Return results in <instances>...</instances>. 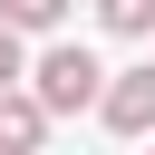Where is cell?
Returning <instances> with one entry per match:
<instances>
[{"label":"cell","mask_w":155,"mask_h":155,"mask_svg":"<svg viewBox=\"0 0 155 155\" xmlns=\"http://www.w3.org/2000/svg\"><path fill=\"white\" fill-rule=\"evenodd\" d=\"M97 87H107V68H97L78 39H58V48L29 68V97H39L48 116H78V107H97Z\"/></svg>","instance_id":"6da1fadb"},{"label":"cell","mask_w":155,"mask_h":155,"mask_svg":"<svg viewBox=\"0 0 155 155\" xmlns=\"http://www.w3.org/2000/svg\"><path fill=\"white\" fill-rule=\"evenodd\" d=\"M39 136H48V107L29 87H0V155H39Z\"/></svg>","instance_id":"3957f363"},{"label":"cell","mask_w":155,"mask_h":155,"mask_svg":"<svg viewBox=\"0 0 155 155\" xmlns=\"http://www.w3.org/2000/svg\"><path fill=\"white\" fill-rule=\"evenodd\" d=\"M19 78H29V58H19V29L0 19V87H19Z\"/></svg>","instance_id":"8992f818"},{"label":"cell","mask_w":155,"mask_h":155,"mask_svg":"<svg viewBox=\"0 0 155 155\" xmlns=\"http://www.w3.org/2000/svg\"><path fill=\"white\" fill-rule=\"evenodd\" d=\"M0 19H10V29H58L68 0H0Z\"/></svg>","instance_id":"5b68a950"},{"label":"cell","mask_w":155,"mask_h":155,"mask_svg":"<svg viewBox=\"0 0 155 155\" xmlns=\"http://www.w3.org/2000/svg\"><path fill=\"white\" fill-rule=\"evenodd\" d=\"M97 19H107L116 39H145V29H155V0H97Z\"/></svg>","instance_id":"277c9868"},{"label":"cell","mask_w":155,"mask_h":155,"mask_svg":"<svg viewBox=\"0 0 155 155\" xmlns=\"http://www.w3.org/2000/svg\"><path fill=\"white\" fill-rule=\"evenodd\" d=\"M97 116H107L116 136H155V68H116V78L97 87Z\"/></svg>","instance_id":"7a4b0ae2"}]
</instances>
